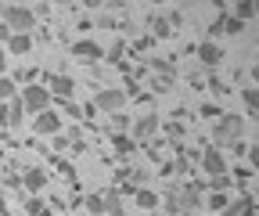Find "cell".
<instances>
[{
    "instance_id": "17",
    "label": "cell",
    "mask_w": 259,
    "mask_h": 216,
    "mask_svg": "<svg viewBox=\"0 0 259 216\" xmlns=\"http://www.w3.org/2000/svg\"><path fill=\"white\" fill-rule=\"evenodd\" d=\"M22 188H25L29 195H40V191L47 188V169H44V166H29V169L22 173Z\"/></svg>"
},
{
    "instance_id": "13",
    "label": "cell",
    "mask_w": 259,
    "mask_h": 216,
    "mask_svg": "<svg viewBox=\"0 0 259 216\" xmlns=\"http://www.w3.org/2000/svg\"><path fill=\"white\" fill-rule=\"evenodd\" d=\"M216 216H255V191H245V195L231 198Z\"/></svg>"
},
{
    "instance_id": "6",
    "label": "cell",
    "mask_w": 259,
    "mask_h": 216,
    "mask_svg": "<svg viewBox=\"0 0 259 216\" xmlns=\"http://www.w3.org/2000/svg\"><path fill=\"white\" fill-rule=\"evenodd\" d=\"M158 126H162V115L158 112H144V115H137L134 122H130V141H134L137 148L141 144H151L158 137Z\"/></svg>"
},
{
    "instance_id": "46",
    "label": "cell",
    "mask_w": 259,
    "mask_h": 216,
    "mask_svg": "<svg viewBox=\"0 0 259 216\" xmlns=\"http://www.w3.org/2000/svg\"><path fill=\"white\" fill-rule=\"evenodd\" d=\"M0 40H4V44H8V40H11V29H8V25H4V22H0Z\"/></svg>"
},
{
    "instance_id": "8",
    "label": "cell",
    "mask_w": 259,
    "mask_h": 216,
    "mask_svg": "<svg viewBox=\"0 0 259 216\" xmlns=\"http://www.w3.org/2000/svg\"><path fill=\"white\" fill-rule=\"evenodd\" d=\"M97 112H105V115H115V112H122L126 108V94H122V87H101L94 94V101H90Z\"/></svg>"
},
{
    "instance_id": "31",
    "label": "cell",
    "mask_w": 259,
    "mask_h": 216,
    "mask_svg": "<svg viewBox=\"0 0 259 216\" xmlns=\"http://www.w3.org/2000/svg\"><path fill=\"white\" fill-rule=\"evenodd\" d=\"M108 122H112V134H130V122L134 119H130L126 112H115V115H108Z\"/></svg>"
},
{
    "instance_id": "34",
    "label": "cell",
    "mask_w": 259,
    "mask_h": 216,
    "mask_svg": "<svg viewBox=\"0 0 259 216\" xmlns=\"http://www.w3.org/2000/svg\"><path fill=\"white\" fill-rule=\"evenodd\" d=\"M25 212H29V216H51V209L44 205V198H40V195H32V198L25 202Z\"/></svg>"
},
{
    "instance_id": "37",
    "label": "cell",
    "mask_w": 259,
    "mask_h": 216,
    "mask_svg": "<svg viewBox=\"0 0 259 216\" xmlns=\"http://www.w3.org/2000/svg\"><path fill=\"white\" fill-rule=\"evenodd\" d=\"M4 188H22V173H18L15 166L4 169Z\"/></svg>"
},
{
    "instance_id": "42",
    "label": "cell",
    "mask_w": 259,
    "mask_h": 216,
    "mask_svg": "<svg viewBox=\"0 0 259 216\" xmlns=\"http://www.w3.org/2000/svg\"><path fill=\"white\" fill-rule=\"evenodd\" d=\"M58 115H72V119H83V112H79V105L76 101H61V112Z\"/></svg>"
},
{
    "instance_id": "16",
    "label": "cell",
    "mask_w": 259,
    "mask_h": 216,
    "mask_svg": "<svg viewBox=\"0 0 259 216\" xmlns=\"http://www.w3.org/2000/svg\"><path fill=\"white\" fill-rule=\"evenodd\" d=\"M130 198H134V205H137L141 212H155V209L162 205V195L151 188V184H148V188H137V191L130 195Z\"/></svg>"
},
{
    "instance_id": "7",
    "label": "cell",
    "mask_w": 259,
    "mask_h": 216,
    "mask_svg": "<svg viewBox=\"0 0 259 216\" xmlns=\"http://www.w3.org/2000/svg\"><path fill=\"white\" fill-rule=\"evenodd\" d=\"M40 83L47 87L51 101H72V94H76V79L69 72H44Z\"/></svg>"
},
{
    "instance_id": "30",
    "label": "cell",
    "mask_w": 259,
    "mask_h": 216,
    "mask_svg": "<svg viewBox=\"0 0 259 216\" xmlns=\"http://www.w3.org/2000/svg\"><path fill=\"white\" fill-rule=\"evenodd\" d=\"M18 98V83L11 79V76H0V105L4 101H15Z\"/></svg>"
},
{
    "instance_id": "39",
    "label": "cell",
    "mask_w": 259,
    "mask_h": 216,
    "mask_svg": "<svg viewBox=\"0 0 259 216\" xmlns=\"http://www.w3.org/2000/svg\"><path fill=\"white\" fill-rule=\"evenodd\" d=\"M97 29H119V18L108 15V11H101V15H97Z\"/></svg>"
},
{
    "instance_id": "10",
    "label": "cell",
    "mask_w": 259,
    "mask_h": 216,
    "mask_svg": "<svg viewBox=\"0 0 259 216\" xmlns=\"http://www.w3.org/2000/svg\"><path fill=\"white\" fill-rule=\"evenodd\" d=\"M194 58H198V69H205V72H216V69L223 65L227 51H223L220 44H209V40H202V44H194Z\"/></svg>"
},
{
    "instance_id": "40",
    "label": "cell",
    "mask_w": 259,
    "mask_h": 216,
    "mask_svg": "<svg viewBox=\"0 0 259 216\" xmlns=\"http://www.w3.org/2000/svg\"><path fill=\"white\" fill-rule=\"evenodd\" d=\"M255 162H259V148H255V144H248V148H245V162H241V166H248V169L255 173Z\"/></svg>"
},
{
    "instance_id": "45",
    "label": "cell",
    "mask_w": 259,
    "mask_h": 216,
    "mask_svg": "<svg viewBox=\"0 0 259 216\" xmlns=\"http://www.w3.org/2000/svg\"><path fill=\"white\" fill-rule=\"evenodd\" d=\"M0 76H8V51L0 47Z\"/></svg>"
},
{
    "instance_id": "33",
    "label": "cell",
    "mask_w": 259,
    "mask_h": 216,
    "mask_svg": "<svg viewBox=\"0 0 259 216\" xmlns=\"http://www.w3.org/2000/svg\"><path fill=\"white\" fill-rule=\"evenodd\" d=\"M83 202H87V209H90L94 216H105V198H101V191H90Z\"/></svg>"
},
{
    "instance_id": "36",
    "label": "cell",
    "mask_w": 259,
    "mask_h": 216,
    "mask_svg": "<svg viewBox=\"0 0 259 216\" xmlns=\"http://www.w3.org/2000/svg\"><path fill=\"white\" fill-rule=\"evenodd\" d=\"M151 47H155V40L148 33H137L134 40H130V51H151Z\"/></svg>"
},
{
    "instance_id": "5",
    "label": "cell",
    "mask_w": 259,
    "mask_h": 216,
    "mask_svg": "<svg viewBox=\"0 0 259 216\" xmlns=\"http://www.w3.org/2000/svg\"><path fill=\"white\" fill-rule=\"evenodd\" d=\"M137 188H148V169L122 162V166L115 169V191H119L122 198H130V195H134Z\"/></svg>"
},
{
    "instance_id": "23",
    "label": "cell",
    "mask_w": 259,
    "mask_h": 216,
    "mask_svg": "<svg viewBox=\"0 0 259 216\" xmlns=\"http://www.w3.org/2000/svg\"><path fill=\"white\" fill-rule=\"evenodd\" d=\"M112 151H115V159H122V162H126V159L137 151V144L130 141V134H112Z\"/></svg>"
},
{
    "instance_id": "28",
    "label": "cell",
    "mask_w": 259,
    "mask_h": 216,
    "mask_svg": "<svg viewBox=\"0 0 259 216\" xmlns=\"http://www.w3.org/2000/svg\"><path fill=\"white\" fill-rule=\"evenodd\" d=\"M223 112H227V108H223L220 101H202V105H198V115H202V119H209V122H216Z\"/></svg>"
},
{
    "instance_id": "43",
    "label": "cell",
    "mask_w": 259,
    "mask_h": 216,
    "mask_svg": "<svg viewBox=\"0 0 259 216\" xmlns=\"http://www.w3.org/2000/svg\"><path fill=\"white\" fill-rule=\"evenodd\" d=\"M69 137H65V134H54V151H69Z\"/></svg>"
},
{
    "instance_id": "41",
    "label": "cell",
    "mask_w": 259,
    "mask_h": 216,
    "mask_svg": "<svg viewBox=\"0 0 259 216\" xmlns=\"http://www.w3.org/2000/svg\"><path fill=\"white\" fill-rule=\"evenodd\" d=\"M54 166H58V173H61L65 180H76V169H72V162H65V159H54Z\"/></svg>"
},
{
    "instance_id": "14",
    "label": "cell",
    "mask_w": 259,
    "mask_h": 216,
    "mask_svg": "<svg viewBox=\"0 0 259 216\" xmlns=\"http://www.w3.org/2000/svg\"><path fill=\"white\" fill-rule=\"evenodd\" d=\"M72 58L87 61V65H97V61L105 58V47L97 44V40H90V36H83V40H76V44H72Z\"/></svg>"
},
{
    "instance_id": "35",
    "label": "cell",
    "mask_w": 259,
    "mask_h": 216,
    "mask_svg": "<svg viewBox=\"0 0 259 216\" xmlns=\"http://www.w3.org/2000/svg\"><path fill=\"white\" fill-rule=\"evenodd\" d=\"M205 69H198V65H194V69H187V83H191V90H202V83H205Z\"/></svg>"
},
{
    "instance_id": "18",
    "label": "cell",
    "mask_w": 259,
    "mask_h": 216,
    "mask_svg": "<svg viewBox=\"0 0 259 216\" xmlns=\"http://www.w3.org/2000/svg\"><path fill=\"white\" fill-rule=\"evenodd\" d=\"M177 87V76H166V72H148V98H162Z\"/></svg>"
},
{
    "instance_id": "48",
    "label": "cell",
    "mask_w": 259,
    "mask_h": 216,
    "mask_svg": "<svg viewBox=\"0 0 259 216\" xmlns=\"http://www.w3.org/2000/svg\"><path fill=\"white\" fill-rule=\"evenodd\" d=\"M4 137H8V134H4V130H0V144H4Z\"/></svg>"
},
{
    "instance_id": "15",
    "label": "cell",
    "mask_w": 259,
    "mask_h": 216,
    "mask_svg": "<svg viewBox=\"0 0 259 216\" xmlns=\"http://www.w3.org/2000/svg\"><path fill=\"white\" fill-rule=\"evenodd\" d=\"M144 33L158 44V40H169L173 36V29H169V22H166V15H162V11H148V18H144Z\"/></svg>"
},
{
    "instance_id": "9",
    "label": "cell",
    "mask_w": 259,
    "mask_h": 216,
    "mask_svg": "<svg viewBox=\"0 0 259 216\" xmlns=\"http://www.w3.org/2000/svg\"><path fill=\"white\" fill-rule=\"evenodd\" d=\"M198 166H202L205 180H212V177H227V173H231V162H227V151H216L212 144H209V148L202 151Z\"/></svg>"
},
{
    "instance_id": "25",
    "label": "cell",
    "mask_w": 259,
    "mask_h": 216,
    "mask_svg": "<svg viewBox=\"0 0 259 216\" xmlns=\"http://www.w3.org/2000/svg\"><path fill=\"white\" fill-rule=\"evenodd\" d=\"M227 11H231L238 22H245V25L255 18V4H252V0H234V8H227Z\"/></svg>"
},
{
    "instance_id": "11",
    "label": "cell",
    "mask_w": 259,
    "mask_h": 216,
    "mask_svg": "<svg viewBox=\"0 0 259 216\" xmlns=\"http://www.w3.org/2000/svg\"><path fill=\"white\" fill-rule=\"evenodd\" d=\"M61 126H65V119H61L54 108L32 115V134H36V137H54V134H61Z\"/></svg>"
},
{
    "instance_id": "20",
    "label": "cell",
    "mask_w": 259,
    "mask_h": 216,
    "mask_svg": "<svg viewBox=\"0 0 259 216\" xmlns=\"http://www.w3.org/2000/svg\"><path fill=\"white\" fill-rule=\"evenodd\" d=\"M158 134H166L169 141H177V148H184V141H187V122H180V119H162Z\"/></svg>"
},
{
    "instance_id": "27",
    "label": "cell",
    "mask_w": 259,
    "mask_h": 216,
    "mask_svg": "<svg viewBox=\"0 0 259 216\" xmlns=\"http://www.w3.org/2000/svg\"><path fill=\"white\" fill-rule=\"evenodd\" d=\"M223 15H227V11H216V18L205 25V40H209V44H220V36H223Z\"/></svg>"
},
{
    "instance_id": "12",
    "label": "cell",
    "mask_w": 259,
    "mask_h": 216,
    "mask_svg": "<svg viewBox=\"0 0 259 216\" xmlns=\"http://www.w3.org/2000/svg\"><path fill=\"white\" fill-rule=\"evenodd\" d=\"M25 122V108H22V101L15 98V101H4L0 105V130L4 134H11V130H18Z\"/></svg>"
},
{
    "instance_id": "49",
    "label": "cell",
    "mask_w": 259,
    "mask_h": 216,
    "mask_svg": "<svg viewBox=\"0 0 259 216\" xmlns=\"http://www.w3.org/2000/svg\"><path fill=\"white\" fill-rule=\"evenodd\" d=\"M180 216H194V212H180Z\"/></svg>"
},
{
    "instance_id": "19",
    "label": "cell",
    "mask_w": 259,
    "mask_h": 216,
    "mask_svg": "<svg viewBox=\"0 0 259 216\" xmlns=\"http://www.w3.org/2000/svg\"><path fill=\"white\" fill-rule=\"evenodd\" d=\"M32 47H36L32 33H11V40H8V54H15V58H25V54H32Z\"/></svg>"
},
{
    "instance_id": "32",
    "label": "cell",
    "mask_w": 259,
    "mask_h": 216,
    "mask_svg": "<svg viewBox=\"0 0 259 216\" xmlns=\"http://www.w3.org/2000/svg\"><path fill=\"white\" fill-rule=\"evenodd\" d=\"M227 202H231V195H223V191H205V205H209L212 212H220Z\"/></svg>"
},
{
    "instance_id": "1",
    "label": "cell",
    "mask_w": 259,
    "mask_h": 216,
    "mask_svg": "<svg viewBox=\"0 0 259 216\" xmlns=\"http://www.w3.org/2000/svg\"><path fill=\"white\" fill-rule=\"evenodd\" d=\"M245 141V115H234V112H223L216 122H212V134H209V144L216 151H227L231 144Z\"/></svg>"
},
{
    "instance_id": "22",
    "label": "cell",
    "mask_w": 259,
    "mask_h": 216,
    "mask_svg": "<svg viewBox=\"0 0 259 216\" xmlns=\"http://www.w3.org/2000/svg\"><path fill=\"white\" fill-rule=\"evenodd\" d=\"M101 198H105V216H126V198H122L115 188L101 191Z\"/></svg>"
},
{
    "instance_id": "2",
    "label": "cell",
    "mask_w": 259,
    "mask_h": 216,
    "mask_svg": "<svg viewBox=\"0 0 259 216\" xmlns=\"http://www.w3.org/2000/svg\"><path fill=\"white\" fill-rule=\"evenodd\" d=\"M0 18H4V25L11 33H36V15H32V8H25V4H4Z\"/></svg>"
},
{
    "instance_id": "26",
    "label": "cell",
    "mask_w": 259,
    "mask_h": 216,
    "mask_svg": "<svg viewBox=\"0 0 259 216\" xmlns=\"http://www.w3.org/2000/svg\"><path fill=\"white\" fill-rule=\"evenodd\" d=\"M205 87L212 90L216 98H227V94H231V83H227L220 72H209V76H205ZM205 87H202V90H205Z\"/></svg>"
},
{
    "instance_id": "24",
    "label": "cell",
    "mask_w": 259,
    "mask_h": 216,
    "mask_svg": "<svg viewBox=\"0 0 259 216\" xmlns=\"http://www.w3.org/2000/svg\"><path fill=\"white\" fill-rule=\"evenodd\" d=\"M241 105H245V119L259 115V90L255 87H241Z\"/></svg>"
},
{
    "instance_id": "29",
    "label": "cell",
    "mask_w": 259,
    "mask_h": 216,
    "mask_svg": "<svg viewBox=\"0 0 259 216\" xmlns=\"http://www.w3.org/2000/svg\"><path fill=\"white\" fill-rule=\"evenodd\" d=\"M223 36H245V22H238L231 11L223 15Z\"/></svg>"
},
{
    "instance_id": "38",
    "label": "cell",
    "mask_w": 259,
    "mask_h": 216,
    "mask_svg": "<svg viewBox=\"0 0 259 216\" xmlns=\"http://www.w3.org/2000/svg\"><path fill=\"white\" fill-rule=\"evenodd\" d=\"M162 15H166V22H169L173 33H177V29H184V11H180V8H177V11H162Z\"/></svg>"
},
{
    "instance_id": "44",
    "label": "cell",
    "mask_w": 259,
    "mask_h": 216,
    "mask_svg": "<svg viewBox=\"0 0 259 216\" xmlns=\"http://www.w3.org/2000/svg\"><path fill=\"white\" fill-rule=\"evenodd\" d=\"M173 173H177V169H173V162H162V166H158V177H162V180H169Z\"/></svg>"
},
{
    "instance_id": "47",
    "label": "cell",
    "mask_w": 259,
    "mask_h": 216,
    "mask_svg": "<svg viewBox=\"0 0 259 216\" xmlns=\"http://www.w3.org/2000/svg\"><path fill=\"white\" fill-rule=\"evenodd\" d=\"M0 212H8V202H4V188H0Z\"/></svg>"
},
{
    "instance_id": "21",
    "label": "cell",
    "mask_w": 259,
    "mask_h": 216,
    "mask_svg": "<svg viewBox=\"0 0 259 216\" xmlns=\"http://www.w3.org/2000/svg\"><path fill=\"white\" fill-rule=\"evenodd\" d=\"M126 54L134 58V51H130L126 40H112V44L105 47V61H108V65H126Z\"/></svg>"
},
{
    "instance_id": "4",
    "label": "cell",
    "mask_w": 259,
    "mask_h": 216,
    "mask_svg": "<svg viewBox=\"0 0 259 216\" xmlns=\"http://www.w3.org/2000/svg\"><path fill=\"white\" fill-rule=\"evenodd\" d=\"M18 101H22L25 115H40V112H47V108L54 105L44 83H29V87H18Z\"/></svg>"
},
{
    "instance_id": "50",
    "label": "cell",
    "mask_w": 259,
    "mask_h": 216,
    "mask_svg": "<svg viewBox=\"0 0 259 216\" xmlns=\"http://www.w3.org/2000/svg\"><path fill=\"white\" fill-rule=\"evenodd\" d=\"M0 11H4V4H0Z\"/></svg>"
},
{
    "instance_id": "3",
    "label": "cell",
    "mask_w": 259,
    "mask_h": 216,
    "mask_svg": "<svg viewBox=\"0 0 259 216\" xmlns=\"http://www.w3.org/2000/svg\"><path fill=\"white\" fill-rule=\"evenodd\" d=\"M177 195H180V212H198L205 205V180L187 177L184 184H177Z\"/></svg>"
}]
</instances>
